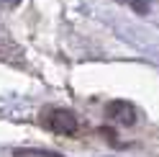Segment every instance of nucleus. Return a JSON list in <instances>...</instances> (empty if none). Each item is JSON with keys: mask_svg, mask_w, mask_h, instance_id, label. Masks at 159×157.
I'll use <instances>...</instances> for the list:
<instances>
[{"mask_svg": "<svg viewBox=\"0 0 159 157\" xmlns=\"http://www.w3.org/2000/svg\"><path fill=\"white\" fill-rule=\"evenodd\" d=\"M41 124L52 131H59V134H75L77 131V119L69 111H62V108H46L44 116H41Z\"/></svg>", "mask_w": 159, "mask_h": 157, "instance_id": "f257e3e1", "label": "nucleus"}, {"mask_svg": "<svg viewBox=\"0 0 159 157\" xmlns=\"http://www.w3.org/2000/svg\"><path fill=\"white\" fill-rule=\"evenodd\" d=\"M108 116H113V119L123 121V124H134L136 121V108L128 103H111L108 106Z\"/></svg>", "mask_w": 159, "mask_h": 157, "instance_id": "f03ea898", "label": "nucleus"}]
</instances>
